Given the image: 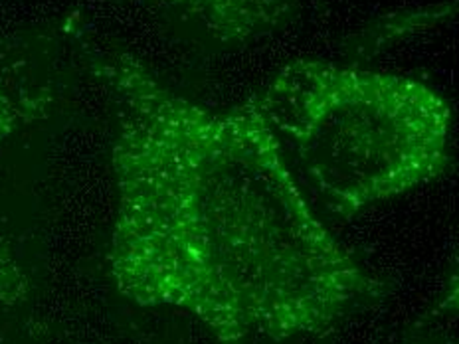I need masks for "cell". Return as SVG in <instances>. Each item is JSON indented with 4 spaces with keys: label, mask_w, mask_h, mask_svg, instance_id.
Masks as SVG:
<instances>
[{
    "label": "cell",
    "mask_w": 459,
    "mask_h": 344,
    "mask_svg": "<svg viewBox=\"0 0 459 344\" xmlns=\"http://www.w3.org/2000/svg\"><path fill=\"white\" fill-rule=\"evenodd\" d=\"M101 73L117 99L109 270L123 297L185 311L232 344L323 334L375 295L250 99L210 111L129 56Z\"/></svg>",
    "instance_id": "obj_1"
},
{
    "label": "cell",
    "mask_w": 459,
    "mask_h": 344,
    "mask_svg": "<svg viewBox=\"0 0 459 344\" xmlns=\"http://www.w3.org/2000/svg\"><path fill=\"white\" fill-rule=\"evenodd\" d=\"M309 204L349 219L449 162L452 111L426 83L299 60L250 99Z\"/></svg>",
    "instance_id": "obj_2"
},
{
    "label": "cell",
    "mask_w": 459,
    "mask_h": 344,
    "mask_svg": "<svg viewBox=\"0 0 459 344\" xmlns=\"http://www.w3.org/2000/svg\"><path fill=\"white\" fill-rule=\"evenodd\" d=\"M198 38L240 46L270 34L298 13L305 0H157Z\"/></svg>",
    "instance_id": "obj_3"
},
{
    "label": "cell",
    "mask_w": 459,
    "mask_h": 344,
    "mask_svg": "<svg viewBox=\"0 0 459 344\" xmlns=\"http://www.w3.org/2000/svg\"><path fill=\"white\" fill-rule=\"evenodd\" d=\"M50 103V90L34 78L28 62L0 60V145L18 129L42 119Z\"/></svg>",
    "instance_id": "obj_4"
},
{
    "label": "cell",
    "mask_w": 459,
    "mask_h": 344,
    "mask_svg": "<svg viewBox=\"0 0 459 344\" xmlns=\"http://www.w3.org/2000/svg\"><path fill=\"white\" fill-rule=\"evenodd\" d=\"M26 291V280L18 267L11 247L0 236V309L14 307L21 303Z\"/></svg>",
    "instance_id": "obj_5"
}]
</instances>
